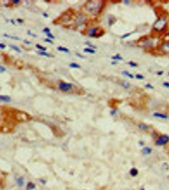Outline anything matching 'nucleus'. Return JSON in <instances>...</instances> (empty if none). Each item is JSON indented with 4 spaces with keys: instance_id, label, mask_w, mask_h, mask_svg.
<instances>
[{
    "instance_id": "nucleus-1",
    "label": "nucleus",
    "mask_w": 169,
    "mask_h": 190,
    "mask_svg": "<svg viewBox=\"0 0 169 190\" xmlns=\"http://www.w3.org/2000/svg\"><path fill=\"white\" fill-rule=\"evenodd\" d=\"M102 5V2L100 1H89L87 2L85 7L89 13L97 14L101 10Z\"/></svg>"
},
{
    "instance_id": "nucleus-2",
    "label": "nucleus",
    "mask_w": 169,
    "mask_h": 190,
    "mask_svg": "<svg viewBox=\"0 0 169 190\" xmlns=\"http://www.w3.org/2000/svg\"><path fill=\"white\" fill-rule=\"evenodd\" d=\"M167 25V20L166 18L161 17L157 19L154 23L153 28L157 32H162L165 30Z\"/></svg>"
},
{
    "instance_id": "nucleus-3",
    "label": "nucleus",
    "mask_w": 169,
    "mask_h": 190,
    "mask_svg": "<svg viewBox=\"0 0 169 190\" xmlns=\"http://www.w3.org/2000/svg\"><path fill=\"white\" fill-rule=\"evenodd\" d=\"M169 136L167 135H162L158 137L156 141V145L158 146H164L169 142Z\"/></svg>"
},
{
    "instance_id": "nucleus-4",
    "label": "nucleus",
    "mask_w": 169,
    "mask_h": 190,
    "mask_svg": "<svg viewBox=\"0 0 169 190\" xmlns=\"http://www.w3.org/2000/svg\"><path fill=\"white\" fill-rule=\"evenodd\" d=\"M73 87L71 83L62 82L59 84V88L60 90L64 92H67L70 90Z\"/></svg>"
},
{
    "instance_id": "nucleus-5",
    "label": "nucleus",
    "mask_w": 169,
    "mask_h": 190,
    "mask_svg": "<svg viewBox=\"0 0 169 190\" xmlns=\"http://www.w3.org/2000/svg\"><path fill=\"white\" fill-rule=\"evenodd\" d=\"M160 50L164 54L169 55V41H166L161 44Z\"/></svg>"
},
{
    "instance_id": "nucleus-6",
    "label": "nucleus",
    "mask_w": 169,
    "mask_h": 190,
    "mask_svg": "<svg viewBox=\"0 0 169 190\" xmlns=\"http://www.w3.org/2000/svg\"><path fill=\"white\" fill-rule=\"evenodd\" d=\"M86 21V16L83 14H79L77 17L76 19V23L78 26H81L83 25Z\"/></svg>"
},
{
    "instance_id": "nucleus-7",
    "label": "nucleus",
    "mask_w": 169,
    "mask_h": 190,
    "mask_svg": "<svg viewBox=\"0 0 169 190\" xmlns=\"http://www.w3.org/2000/svg\"><path fill=\"white\" fill-rule=\"evenodd\" d=\"M99 29L98 28H93L91 29L89 31V35L91 37H96L97 35H98V32Z\"/></svg>"
},
{
    "instance_id": "nucleus-8",
    "label": "nucleus",
    "mask_w": 169,
    "mask_h": 190,
    "mask_svg": "<svg viewBox=\"0 0 169 190\" xmlns=\"http://www.w3.org/2000/svg\"><path fill=\"white\" fill-rule=\"evenodd\" d=\"M153 116L155 117L163 119H167L168 118V116L167 115L165 114L161 113L160 112H155L153 114Z\"/></svg>"
},
{
    "instance_id": "nucleus-9",
    "label": "nucleus",
    "mask_w": 169,
    "mask_h": 190,
    "mask_svg": "<svg viewBox=\"0 0 169 190\" xmlns=\"http://www.w3.org/2000/svg\"><path fill=\"white\" fill-rule=\"evenodd\" d=\"M152 152V149L149 147H145L142 150V153L144 155H149Z\"/></svg>"
},
{
    "instance_id": "nucleus-10",
    "label": "nucleus",
    "mask_w": 169,
    "mask_h": 190,
    "mask_svg": "<svg viewBox=\"0 0 169 190\" xmlns=\"http://www.w3.org/2000/svg\"><path fill=\"white\" fill-rule=\"evenodd\" d=\"M0 101L6 102H9L10 101V97L8 96H0Z\"/></svg>"
},
{
    "instance_id": "nucleus-11",
    "label": "nucleus",
    "mask_w": 169,
    "mask_h": 190,
    "mask_svg": "<svg viewBox=\"0 0 169 190\" xmlns=\"http://www.w3.org/2000/svg\"><path fill=\"white\" fill-rule=\"evenodd\" d=\"M139 128L142 130H147L149 129V126L145 123H141L139 125Z\"/></svg>"
},
{
    "instance_id": "nucleus-12",
    "label": "nucleus",
    "mask_w": 169,
    "mask_h": 190,
    "mask_svg": "<svg viewBox=\"0 0 169 190\" xmlns=\"http://www.w3.org/2000/svg\"><path fill=\"white\" fill-rule=\"evenodd\" d=\"M17 183L19 187H22L24 184V179H23V178L22 177H19L17 180Z\"/></svg>"
},
{
    "instance_id": "nucleus-13",
    "label": "nucleus",
    "mask_w": 169,
    "mask_h": 190,
    "mask_svg": "<svg viewBox=\"0 0 169 190\" xmlns=\"http://www.w3.org/2000/svg\"><path fill=\"white\" fill-rule=\"evenodd\" d=\"M121 83H122V86H123V87L126 89H128L131 87L130 84L126 81H123Z\"/></svg>"
},
{
    "instance_id": "nucleus-14",
    "label": "nucleus",
    "mask_w": 169,
    "mask_h": 190,
    "mask_svg": "<svg viewBox=\"0 0 169 190\" xmlns=\"http://www.w3.org/2000/svg\"><path fill=\"white\" fill-rule=\"evenodd\" d=\"M122 74H123L124 75L126 76L129 77L130 78L132 79V78H134V76L132 74L130 73V72H129L128 71H124L123 72H122Z\"/></svg>"
},
{
    "instance_id": "nucleus-15",
    "label": "nucleus",
    "mask_w": 169,
    "mask_h": 190,
    "mask_svg": "<svg viewBox=\"0 0 169 190\" xmlns=\"http://www.w3.org/2000/svg\"><path fill=\"white\" fill-rule=\"evenodd\" d=\"M35 188V185L34 184H33L32 183H29L28 184V185H27V190H32Z\"/></svg>"
},
{
    "instance_id": "nucleus-16",
    "label": "nucleus",
    "mask_w": 169,
    "mask_h": 190,
    "mask_svg": "<svg viewBox=\"0 0 169 190\" xmlns=\"http://www.w3.org/2000/svg\"><path fill=\"white\" fill-rule=\"evenodd\" d=\"M137 174H138V171L137 169L132 168L131 170V174L132 176H136L137 175Z\"/></svg>"
},
{
    "instance_id": "nucleus-17",
    "label": "nucleus",
    "mask_w": 169,
    "mask_h": 190,
    "mask_svg": "<svg viewBox=\"0 0 169 190\" xmlns=\"http://www.w3.org/2000/svg\"><path fill=\"white\" fill-rule=\"evenodd\" d=\"M57 50L59 51H63V52H65V53H68L69 51L68 49H67V48H66L65 47H59L57 48Z\"/></svg>"
},
{
    "instance_id": "nucleus-18",
    "label": "nucleus",
    "mask_w": 169,
    "mask_h": 190,
    "mask_svg": "<svg viewBox=\"0 0 169 190\" xmlns=\"http://www.w3.org/2000/svg\"><path fill=\"white\" fill-rule=\"evenodd\" d=\"M9 47L11 48H12L13 49H14V50H15V51H17V52H21V50H20V49L19 48L17 47V46H15V45H9Z\"/></svg>"
},
{
    "instance_id": "nucleus-19",
    "label": "nucleus",
    "mask_w": 169,
    "mask_h": 190,
    "mask_svg": "<svg viewBox=\"0 0 169 190\" xmlns=\"http://www.w3.org/2000/svg\"><path fill=\"white\" fill-rule=\"evenodd\" d=\"M84 51L86 53H90V54H94L95 53V51L94 50H92L90 48L85 49L84 50Z\"/></svg>"
},
{
    "instance_id": "nucleus-20",
    "label": "nucleus",
    "mask_w": 169,
    "mask_h": 190,
    "mask_svg": "<svg viewBox=\"0 0 169 190\" xmlns=\"http://www.w3.org/2000/svg\"><path fill=\"white\" fill-rule=\"evenodd\" d=\"M112 59L114 60H123V58H122L121 56L119 55V54L113 56V57H112Z\"/></svg>"
},
{
    "instance_id": "nucleus-21",
    "label": "nucleus",
    "mask_w": 169,
    "mask_h": 190,
    "mask_svg": "<svg viewBox=\"0 0 169 190\" xmlns=\"http://www.w3.org/2000/svg\"><path fill=\"white\" fill-rule=\"evenodd\" d=\"M69 66L72 68H80V66L78 64H77V63H74V62L70 63Z\"/></svg>"
},
{
    "instance_id": "nucleus-22",
    "label": "nucleus",
    "mask_w": 169,
    "mask_h": 190,
    "mask_svg": "<svg viewBox=\"0 0 169 190\" xmlns=\"http://www.w3.org/2000/svg\"><path fill=\"white\" fill-rule=\"evenodd\" d=\"M136 77L138 80H143L144 79V76L141 74H137L136 75Z\"/></svg>"
},
{
    "instance_id": "nucleus-23",
    "label": "nucleus",
    "mask_w": 169,
    "mask_h": 190,
    "mask_svg": "<svg viewBox=\"0 0 169 190\" xmlns=\"http://www.w3.org/2000/svg\"><path fill=\"white\" fill-rule=\"evenodd\" d=\"M39 54L41 55V56H47V57H50V55L48 53H46V51H40V52L39 53Z\"/></svg>"
},
{
    "instance_id": "nucleus-24",
    "label": "nucleus",
    "mask_w": 169,
    "mask_h": 190,
    "mask_svg": "<svg viewBox=\"0 0 169 190\" xmlns=\"http://www.w3.org/2000/svg\"><path fill=\"white\" fill-rule=\"evenodd\" d=\"M128 64H129L131 66H132V67H136L138 65L137 63H136L135 62H133V61L129 62H128Z\"/></svg>"
},
{
    "instance_id": "nucleus-25",
    "label": "nucleus",
    "mask_w": 169,
    "mask_h": 190,
    "mask_svg": "<svg viewBox=\"0 0 169 190\" xmlns=\"http://www.w3.org/2000/svg\"><path fill=\"white\" fill-rule=\"evenodd\" d=\"M36 47L38 49L41 50L43 51H46V48L45 47H43L42 46H41V45H40L39 44H37V45H36Z\"/></svg>"
},
{
    "instance_id": "nucleus-26",
    "label": "nucleus",
    "mask_w": 169,
    "mask_h": 190,
    "mask_svg": "<svg viewBox=\"0 0 169 190\" xmlns=\"http://www.w3.org/2000/svg\"><path fill=\"white\" fill-rule=\"evenodd\" d=\"M145 87L146 88L149 89H154V86H152L151 84L147 83L145 85Z\"/></svg>"
},
{
    "instance_id": "nucleus-27",
    "label": "nucleus",
    "mask_w": 169,
    "mask_h": 190,
    "mask_svg": "<svg viewBox=\"0 0 169 190\" xmlns=\"http://www.w3.org/2000/svg\"><path fill=\"white\" fill-rule=\"evenodd\" d=\"M163 86L167 88H169V82H164L163 83Z\"/></svg>"
},
{
    "instance_id": "nucleus-28",
    "label": "nucleus",
    "mask_w": 169,
    "mask_h": 190,
    "mask_svg": "<svg viewBox=\"0 0 169 190\" xmlns=\"http://www.w3.org/2000/svg\"><path fill=\"white\" fill-rule=\"evenodd\" d=\"M5 37H8V38H11V39H14V40H18L19 39V38H18V37H13V36H9V35H5Z\"/></svg>"
},
{
    "instance_id": "nucleus-29",
    "label": "nucleus",
    "mask_w": 169,
    "mask_h": 190,
    "mask_svg": "<svg viewBox=\"0 0 169 190\" xmlns=\"http://www.w3.org/2000/svg\"><path fill=\"white\" fill-rule=\"evenodd\" d=\"M5 71V68L3 66L0 65V73H3Z\"/></svg>"
},
{
    "instance_id": "nucleus-30",
    "label": "nucleus",
    "mask_w": 169,
    "mask_h": 190,
    "mask_svg": "<svg viewBox=\"0 0 169 190\" xmlns=\"http://www.w3.org/2000/svg\"><path fill=\"white\" fill-rule=\"evenodd\" d=\"M46 35H47V36L50 38H51V39H54L55 38V37L54 36V35H52V34L50 32V33H49L48 34H46Z\"/></svg>"
},
{
    "instance_id": "nucleus-31",
    "label": "nucleus",
    "mask_w": 169,
    "mask_h": 190,
    "mask_svg": "<svg viewBox=\"0 0 169 190\" xmlns=\"http://www.w3.org/2000/svg\"><path fill=\"white\" fill-rule=\"evenodd\" d=\"M44 32H45L46 34H48L50 32V29L48 28H46L44 29Z\"/></svg>"
},
{
    "instance_id": "nucleus-32",
    "label": "nucleus",
    "mask_w": 169,
    "mask_h": 190,
    "mask_svg": "<svg viewBox=\"0 0 169 190\" xmlns=\"http://www.w3.org/2000/svg\"><path fill=\"white\" fill-rule=\"evenodd\" d=\"M164 74V71H159L157 72V75L158 76H162Z\"/></svg>"
},
{
    "instance_id": "nucleus-33",
    "label": "nucleus",
    "mask_w": 169,
    "mask_h": 190,
    "mask_svg": "<svg viewBox=\"0 0 169 190\" xmlns=\"http://www.w3.org/2000/svg\"><path fill=\"white\" fill-rule=\"evenodd\" d=\"M131 34V33H127V34H125V35H124V36H122V38H127L128 37H129V36H130Z\"/></svg>"
},
{
    "instance_id": "nucleus-34",
    "label": "nucleus",
    "mask_w": 169,
    "mask_h": 190,
    "mask_svg": "<svg viewBox=\"0 0 169 190\" xmlns=\"http://www.w3.org/2000/svg\"><path fill=\"white\" fill-rule=\"evenodd\" d=\"M5 47H6V46H5V44H2V43H0V49H4L5 48Z\"/></svg>"
},
{
    "instance_id": "nucleus-35",
    "label": "nucleus",
    "mask_w": 169,
    "mask_h": 190,
    "mask_svg": "<svg viewBox=\"0 0 169 190\" xmlns=\"http://www.w3.org/2000/svg\"><path fill=\"white\" fill-rule=\"evenodd\" d=\"M45 41H46V42H49V43H52V41H51L50 40V39H45Z\"/></svg>"
},
{
    "instance_id": "nucleus-36",
    "label": "nucleus",
    "mask_w": 169,
    "mask_h": 190,
    "mask_svg": "<svg viewBox=\"0 0 169 190\" xmlns=\"http://www.w3.org/2000/svg\"><path fill=\"white\" fill-rule=\"evenodd\" d=\"M13 2H14V4H16L18 3L19 2V1H18V0H14V1H13Z\"/></svg>"
},
{
    "instance_id": "nucleus-37",
    "label": "nucleus",
    "mask_w": 169,
    "mask_h": 190,
    "mask_svg": "<svg viewBox=\"0 0 169 190\" xmlns=\"http://www.w3.org/2000/svg\"><path fill=\"white\" fill-rule=\"evenodd\" d=\"M141 190H144L143 188H142V189H141Z\"/></svg>"
},
{
    "instance_id": "nucleus-38",
    "label": "nucleus",
    "mask_w": 169,
    "mask_h": 190,
    "mask_svg": "<svg viewBox=\"0 0 169 190\" xmlns=\"http://www.w3.org/2000/svg\"><path fill=\"white\" fill-rule=\"evenodd\" d=\"M168 76H169V72H168Z\"/></svg>"
},
{
    "instance_id": "nucleus-39",
    "label": "nucleus",
    "mask_w": 169,
    "mask_h": 190,
    "mask_svg": "<svg viewBox=\"0 0 169 190\" xmlns=\"http://www.w3.org/2000/svg\"></svg>"
}]
</instances>
